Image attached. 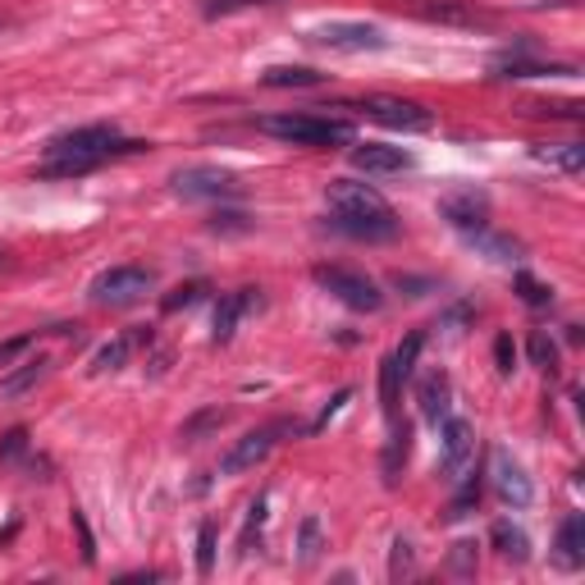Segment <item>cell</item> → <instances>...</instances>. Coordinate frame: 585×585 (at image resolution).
<instances>
[{"mask_svg": "<svg viewBox=\"0 0 585 585\" xmlns=\"http://www.w3.org/2000/svg\"><path fill=\"white\" fill-rule=\"evenodd\" d=\"M151 142H128L119 138L115 124H82V128H69V133H55L47 142V165L37 169V179H82L101 169L105 161L115 156H138Z\"/></svg>", "mask_w": 585, "mask_h": 585, "instance_id": "6da1fadb", "label": "cell"}, {"mask_svg": "<svg viewBox=\"0 0 585 585\" xmlns=\"http://www.w3.org/2000/svg\"><path fill=\"white\" fill-rule=\"evenodd\" d=\"M325 206H330V225L339 233L357 238V243H389L398 233V215L371 183L357 179H334L325 188Z\"/></svg>", "mask_w": 585, "mask_h": 585, "instance_id": "7a4b0ae2", "label": "cell"}, {"mask_svg": "<svg viewBox=\"0 0 585 585\" xmlns=\"http://www.w3.org/2000/svg\"><path fill=\"white\" fill-rule=\"evenodd\" d=\"M262 133L289 142V147H343V142H353V124L316 115V111H297V115H266Z\"/></svg>", "mask_w": 585, "mask_h": 585, "instance_id": "3957f363", "label": "cell"}, {"mask_svg": "<svg viewBox=\"0 0 585 585\" xmlns=\"http://www.w3.org/2000/svg\"><path fill=\"white\" fill-rule=\"evenodd\" d=\"M311 279H316V284L330 293V297H339L348 311H380V307H384L380 284H376V279H366L361 270H348V266H316Z\"/></svg>", "mask_w": 585, "mask_h": 585, "instance_id": "277c9868", "label": "cell"}, {"mask_svg": "<svg viewBox=\"0 0 585 585\" xmlns=\"http://www.w3.org/2000/svg\"><path fill=\"white\" fill-rule=\"evenodd\" d=\"M151 289H156V270L147 266H111L101 270L92 279V302L97 307H133V302H142Z\"/></svg>", "mask_w": 585, "mask_h": 585, "instance_id": "5b68a950", "label": "cell"}, {"mask_svg": "<svg viewBox=\"0 0 585 585\" xmlns=\"http://www.w3.org/2000/svg\"><path fill=\"white\" fill-rule=\"evenodd\" d=\"M302 41L325 47V51H339V55H361V51H384L389 47L384 28H376V24H343V18L307 28V33H302Z\"/></svg>", "mask_w": 585, "mask_h": 585, "instance_id": "8992f818", "label": "cell"}, {"mask_svg": "<svg viewBox=\"0 0 585 585\" xmlns=\"http://www.w3.org/2000/svg\"><path fill=\"white\" fill-rule=\"evenodd\" d=\"M169 183H175V192L183 202H233V198H243L238 175H229V169H220V165H188Z\"/></svg>", "mask_w": 585, "mask_h": 585, "instance_id": "52a82bcc", "label": "cell"}, {"mask_svg": "<svg viewBox=\"0 0 585 585\" xmlns=\"http://www.w3.org/2000/svg\"><path fill=\"white\" fill-rule=\"evenodd\" d=\"M353 111H361L371 124L394 128V133H430V128H435V115H430L425 105L403 101V97H366V101L353 105Z\"/></svg>", "mask_w": 585, "mask_h": 585, "instance_id": "ba28073f", "label": "cell"}, {"mask_svg": "<svg viewBox=\"0 0 585 585\" xmlns=\"http://www.w3.org/2000/svg\"><path fill=\"white\" fill-rule=\"evenodd\" d=\"M471 462H475V425L448 411V417L440 421V467H444L448 481H462V475L471 471Z\"/></svg>", "mask_w": 585, "mask_h": 585, "instance_id": "9c48e42d", "label": "cell"}, {"mask_svg": "<svg viewBox=\"0 0 585 585\" xmlns=\"http://www.w3.org/2000/svg\"><path fill=\"white\" fill-rule=\"evenodd\" d=\"M284 425H262V430H252V435H243L238 440L225 458H220V471L225 475H243V471H252V467H262L266 458H270V448H275V435Z\"/></svg>", "mask_w": 585, "mask_h": 585, "instance_id": "30bf717a", "label": "cell"}, {"mask_svg": "<svg viewBox=\"0 0 585 585\" xmlns=\"http://www.w3.org/2000/svg\"><path fill=\"white\" fill-rule=\"evenodd\" d=\"M440 215L453 225V229H462V233H475V229H489V198L485 192H448V198L440 202Z\"/></svg>", "mask_w": 585, "mask_h": 585, "instance_id": "8fae6325", "label": "cell"}, {"mask_svg": "<svg viewBox=\"0 0 585 585\" xmlns=\"http://www.w3.org/2000/svg\"><path fill=\"white\" fill-rule=\"evenodd\" d=\"M417 14L430 18V24H448V28H481L494 18L475 0H417Z\"/></svg>", "mask_w": 585, "mask_h": 585, "instance_id": "7c38bea8", "label": "cell"}, {"mask_svg": "<svg viewBox=\"0 0 585 585\" xmlns=\"http://www.w3.org/2000/svg\"><path fill=\"white\" fill-rule=\"evenodd\" d=\"M262 307H266L262 289L225 293V297H220V307H215V334H211V343H229V339L238 334V320H243L247 311H262Z\"/></svg>", "mask_w": 585, "mask_h": 585, "instance_id": "4fadbf2b", "label": "cell"}, {"mask_svg": "<svg viewBox=\"0 0 585 585\" xmlns=\"http://www.w3.org/2000/svg\"><path fill=\"white\" fill-rule=\"evenodd\" d=\"M353 165L361 175H403V169H411V151L389 142H361L353 147Z\"/></svg>", "mask_w": 585, "mask_h": 585, "instance_id": "5bb4252c", "label": "cell"}, {"mask_svg": "<svg viewBox=\"0 0 585 585\" xmlns=\"http://www.w3.org/2000/svg\"><path fill=\"white\" fill-rule=\"evenodd\" d=\"M417 403H421V417L435 421V425L453 411V376L444 371V366H435V371H425L417 380Z\"/></svg>", "mask_w": 585, "mask_h": 585, "instance_id": "9a60e30c", "label": "cell"}, {"mask_svg": "<svg viewBox=\"0 0 585 585\" xmlns=\"http://www.w3.org/2000/svg\"><path fill=\"white\" fill-rule=\"evenodd\" d=\"M489 69L498 78H572L576 69L572 64H545V60H535L531 51H508V55H498Z\"/></svg>", "mask_w": 585, "mask_h": 585, "instance_id": "2e32d148", "label": "cell"}, {"mask_svg": "<svg viewBox=\"0 0 585 585\" xmlns=\"http://www.w3.org/2000/svg\"><path fill=\"white\" fill-rule=\"evenodd\" d=\"M494 489H498V498H504L508 508H526L535 498L531 475L522 471V462H512L508 453H498V458H494Z\"/></svg>", "mask_w": 585, "mask_h": 585, "instance_id": "e0dca14e", "label": "cell"}, {"mask_svg": "<svg viewBox=\"0 0 585 585\" xmlns=\"http://www.w3.org/2000/svg\"><path fill=\"white\" fill-rule=\"evenodd\" d=\"M147 339H151V330H128V334L111 339V343H105V348L92 357V371H97V376H111V371H119V366H124L128 357H133Z\"/></svg>", "mask_w": 585, "mask_h": 585, "instance_id": "ac0fdd59", "label": "cell"}, {"mask_svg": "<svg viewBox=\"0 0 585 585\" xmlns=\"http://www.w3.org/2000/svg\"><path fill=\"white\" fill-rule=\"evenodd\" d=\"M554 549H558L562 568H581V562H585V517L581 512H568L558 522V545Z\"/></svg>", "mask_w": 585, "mask_h": 585, "instance_id": "d6986e66", "label": "cell"}, {"mask_svg": "<svg viewBox=\"0 0 585 585\" xmlns=\"http://www.w3.org/2000/svg\"><path fill=\"white\" fill-rule=\"evenodd\" d=\"M531 156H535L539 165H549V169H562V175H581L585 147H581V142H539Z\"/></svg>", "mask_w": 585, "mask_h": 585, "instance_id": "ffe728a7", "label": "cell"}, {"mask_svg": "<svg viewBox=\"0 0 585 585\" xmlns=\"http://www.w3.org/2000/svg\"><path fill=\"white\" fill-rule=\"evenodd\" d=\"M407 458H411V421H394V435H389L384 462H380V471H384V481H389V485H398V475H403Z\"/></svg>", "mask_w": 585, "mask_h": 585, "instance_id": "44dd1931", "label": "cell"}, {"mask_svg": "<svg viewBox=\"0 0 585 585\" xmlns=\"http://www.w3.org/2000/svg\"><path fill=\"white\" fill-rule=\"evenodd\" d=\"M266 88H320L325 74L307 69V64H270V69L262 74Z\"/></svg>", "mask_w": 585, "mask_h": 585, "instance_id": "7402d4cb", "label": "cell"}, {"mask_svg": "<svg viewBox=\"0 0 585 585\" xmlns=\"http://www.w3.org/2000/svg\"><path fill=\"white\" fill-rule=\"evenodd\" d=\"M489 545L504 554L508 562H526V558H531V539H526V531H522V526H512V522H494Z\"/></svg>", "mask_w": 585, "mask_h": 585, "instance_id": "603a6c76", "label": "cell"}, {"mask_svg": "<svg viewBox=\"0 0 585 585\" xmlns=\"http://www.w3.org/2000/svg\"><path fill=\"white\" fill-rule=\"evenodd\" d=\"M47 357H28V361H18V371H10V376H0V394L5 398H18L24 389H33L41 376H47Z\"/></svg>", "mask_w": 585, "mask_h": 585, "instance_id": "cb8c5ba5", "label": "cell"}, {"mask_svg": "<svg viewBox=\"0 0 585 585\" xmlns=\"http://www.w3.org/2000/svg\"><path fill=\"white\" fill-rule=\"evenodd\" d=\"M421 348H425V334L421 330H411L394 353H389V361H394V371L403 376V380H411V371H417V357H421Z\"/></svg>", "mask_w": 585, "mask_h": 585, "instance_id": "d4e9b609", "label": "cell"}, {"mask_svg": "<svg viewBox=\"0 0 585 585\" xmlns=\"http://www.w3.org/2000/svg\"><path fill=\"white\" fill-rule=\"evenodd\" d=\"M526 353H531V366H539V371H558V343L545 330H535L526 339Z\"/></svg>", "mask_w": 585, "mask_h": 585, "instance_id": "484cf974", "label": "cell"}, {"mask_svg": "<svg viewBox=\"0 0 585 585\" xmlns=\"http://www.w3.org/2000/svg\"><path fill=\"white\" fill-rule=\"evenodd\" d=\"M211 293V284H206V279H188V284H179L175 293H169L165 302H161V307L165 311H183V307H198V302Z\"/></svg>", "mask_w": 585, "mask_h": 585, "instance_id": "4316f807", "label": "cell"}, {"mask_svg": "<svg viewBox=\"0 0 585 585\" xmlns=\"http://www.w3.org/2000/svg\"><path fill=\"white\" fill-rule=\"evenodd\" d=\"M262 526H266V498H256V504L247 508V526H243V539H238V549H243V554L262 549Z\"/></svg>", "mask_w": 585, "mask_h": 585, "instance_id": "83f0119b", "label": "cell"}, {"mask_svg": "<svg viewBox=\"0 0 585 585\" xmlns=\"http://www.w3.org/2000/svg\"><path fill=\"white\" fill-rule=\"evenodd\" d=\"M262 5H279V0H202V18H229L238 10H262Z\"/></svg>", "mask_w": 585, "mask_h": 585, "instance_id": "f1b7e54d", "label": "cell"}, {"mask_svg": "<svg viewBox=\"0 0 585 585\" xmlns=\"http://www.w3.org/2000/svg\"><path fill=\"white\" fill-rule=\"evenodd\" d=\"M297 549H302V562H316V558H320V549H325V535H320V517H307V522H302Z\"/></svg>", "mask_w": 585, "mask_h": 585, "instance_id": "f546056e", "label": "cell"}, {"mask_svg": "<svg viewBox=\"0 0 585 585\" xmlns=\"http://www.w3.org/2000/svg\"><path fill=\"white\" fill-rule=\"evenodd\" d=\"M512 284H517V293H522V302H531V307H549V302H554V289L539 284V279H531V275H517Z\"/></svg>", "mask_w": 585, "mask_h": 585, "instance_id": "4dcf8cb0", "label": "cell"}, {"mask_svg": "<svg viewBox=\"0 0 585 585\" xmlns=\"http://www.w3.org/2000/svg\"><path fill=\"white\" fill-rule=\"evenodd\" d=\"M211 568H215V526L202 522L198 526V572L211 576Z\"/></svg>", "mask_w": 585, "mask_h": 585, "instance_id": "1f68e13d", "label": "cell"}, {"mask_svg": "<svg viewBox=\"0 0 585 585\" xmlns=\"http://www.w3.org/2000/svg\"><path fill=\"white\" fill-rule=\"evenodd\" d=\"M28 453V430L24 425H14L5 440H0V462H14V458H24Z\"/></svg>", "mask_w": 585, "mask_h": 585, "instance_id": "d6a6232c", "label": "cell"}, {"mask_svg": "<svg viewBox=\"0 0 585 585\" xmlns=\"http://www.w3.org/2000/svg\"><path fill=\"white\" fill-rule=\"evenodd\" d=\"M475 498H481V475H471V481L462 485V494L453 498V508H448V517H467L471 508H475Z\"/></svg>", "mask_w": 585, "mask_h": 585, "instance_id": "836d02e7", "label": "cell"}, {"mask_svg": "<svg viewBox=\"0 0 585 585\" xmlns=\"http://www.w3.org/2000/svg\"><path fill=\"white\" fill-rule=\"evenodd\" d=\"M37 343V334H18V339H10V343H0V371H10V361L18 357V353H28Z\"/></svg>", "mask_w": 585, "mask_h": 585, "instance_id": "e575fe53", "label": "cell"}, {"mask_svg": "<svg viewBox=\"0 0 585 585\" xmlns=\"http://www.w3.org/2000/svg\"><path fill=\"white\" fill-rule=\"evenodd\" d=\"M494 361H498V371H504V376H512V361H517L512 334H498V339H494Z\"/></svg>", "mask_w": 585, "mask_h": 585, "instance_id": "d590c367", "label": "cell"}, {"mask_svg": "<svg viewBox=\"0 0 585 585\" xmlns=\"http://www.w3.org/2000/svg\"><path fill=\"white\" fill-rule=\"evenodd\" d=\"M74 531H78V539H82V562H92V558H97V539H92V531H88V517H82L78 508H74Z\"/></svg>", "mask_w": 585, "mask_h": 585, "instance_id": "8d00e7d4", "label": "cell"}, {"mask_svg": "<svg viewBox=\"0 0 585 585\" xmlns=\"http://www.w3.org/2000/svg\"><path fill=\"white\" fill-rule=\"evenodd\" d=\"M403 572H411V545L407 539H394V562H389V576H403Z\"/></svg>", "mask_w": 585, "mask_h": 585, "instance_id": "74e56055", "label": "cell"}, {"mask_svg": "<svg viewBox=\"0 0 585 585\" xmlns=\"http://www.w3.org/2000/svg\"><path fill=\"white\" fill-rule=\"evenodd\" d=\"M348 398H353V389H339V394H334V403H330V407H325V411H320V417L311 421V430H325V425H330V417H339V407H343V403H348Z\"/></svg>", "mask_w": 585, "mask_h": 585, "instance_id": "f35d334b", "label": "cell"}, {"mask_svg": "<svg viewBox=\"0 0 585 585\" xmlns=\"http://www.w3.org/2000/svg\"><path fill=\"white\" fill-rule=\"evenodd\" d=\"M211 229L220 233V229H247V225H243V215H238V211H215L211 215Z\"/></svg>", "mask_w": 585, "mask_h": 585, "instance_id": "ab89813d", "label": "cell"}, {"mask_svg": "<svg viewBox=\"0 0 585 585\" xmlns=\"http://www.w3.org/2000/svg\"><path fill=\"white\" fill-rule=\"evenodd\" d=\"M545 5H572V0H545Z\"/></svg>", "mask_w": 585, "mask_h": 585, "instance_id": "60d3db41", "label": "cell"}, {"mask_svg": "<svg viewBox=\"0 0 585 585\" xmlns=\"http://www.w3.org/2000/svg\"><path fill=\"white\" fill-rule=\"evenodd\" d=\"M0 262H5V252H0Z\"/></svg>", "mask_w": 585, "mask_h": 585, "instance_id": "b9f144b4", "label": "cell"}]
</instances>
